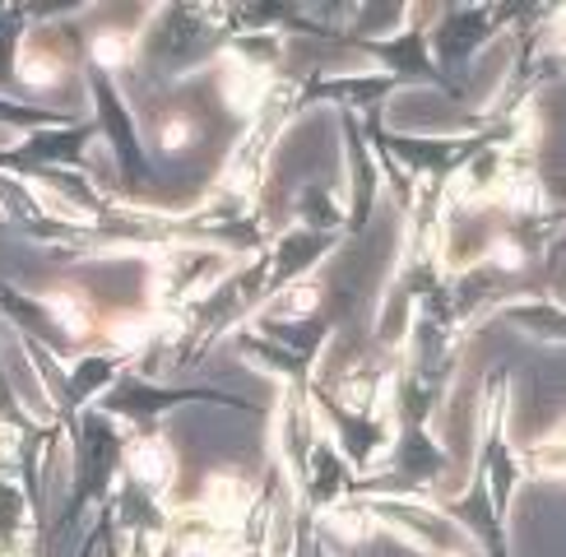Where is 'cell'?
I'll use <instances>...</instances> for the list:
<instances>
[{
	"mask_svg": "<svg viewBox=\"0 0 566 557\" xmlns=\"http://www.w3.org/2000/svg\"><path fill=\"white\" fill-rule=\"evenodd\" d=\"M130 52H135L130 33H98V38H93V56H98L103 65H126Z\"/></svg>",
	"mask_w": 566,
	"mask_h": 557,
	"instance_id": "6",
	"label": "cell"
},
{
	"mask_svg": "<svg viewBox=\"0 0 566 557\" xmlns=\"http://www.w3.org/2000/svg\"><path fill=\"white\" fill-rule=\"evenodd\" d=\"M163 145H168V149H186V145H191V122H186V116H172V122L163 126Z\"/></svg>",
	"mask_w": 566,
	"mask_h": 557,
	"instance_id": "7",
	"label": "cell"
},
{
	"mask_svg": "<svg viewBox=\"0 0 566 557\" xmlns=\"http://www.w3.org/2000/svg\"><path fill=\"white\" fill-rule=\"evenodd\" d=\"M46 307L56 312V320L65 325L70 335H88V307H84V297L80 293H65V288H56V293H46Z\"/></svg>",
	"mask_w": 566,
	"mask_h": 557,
	"instance_id": "4",
	"label": "cell"
},
{
	"mask_svg": "<svg viewBox=\"0 0 566 557\" xmlns=\"http://www.w3.org/2000/svg\"><path fill=\"white\" fill-rule=\"evenodd\" d=\"M265 93H270V70L265 65L228 61V70H223V98H228V107L255 112L265 103Z\"/></svg>",
	"mask_w": 566,
	"mask_h": 557,
	"instance_id": "2",
	"label": "cell"
},
{
	"mask_svg": "<svg viewBox=\"0 0 566 557\" xmlns=\"http://www.w3.org/2000/svg\"><path fill=\"white\" fill-rule=\"evenodd\" d=\"M130 474H135L139 483H149V487L172 483V474H177L172 446H168L163 437H139L135 446H130Z\"/></svg>",
	"mask_w": 566,
	"mask_h": 557,
	"instance_id": "3",
	"label": "cell"
},
{
	"mask_svg": "<svg viewBox=\"0 0 566 557\" xmlns=\"http://www.w3.org/2000/svg\"><path fill=\"white\" fill-rule=\"evenodd\" d=\"M247 506H251V487H247L242 479H232V474H209L205 502H200V516H205L209 525L223 529V534H232V529L242 525Z\"/></svg>",
	"mask_w": 566,
	"mask_h": 557,
	"instance_id": "1",
	"label": "cell"
},
{
	"mask_svg": "<svg viewBox=\"0 0 566 557\" xmlns=\"http://www.w3.org/2000/svg\"><path fill=\"white\" fill-rule=\"evenodd\" d=\"M492 255H497V261H502L506 270H515V265H521V261H525V255H521V251H515L511 242H502V246H497V251H492Z\"/></svg>",
	"mask_w": 566,
	"mask_h": 557,
	"instance_id": "8",
	"label": "cell"
},
{
	"mask_svg": "<svg viewBox=\"0 0 566 557\" xmlns=\"http://www.w3.org/2000/svg\"><path fill=\"white\" fill-rule=\"evenodd\" d=\"M19 75L29 84H52V80H61V61L52 52H23L19 56Z\"/></svg>",
	"mask_w": 566,
	"mask_h": 557,
	"instance_id": "5",
	"label": "cell"
}]
</instances>
